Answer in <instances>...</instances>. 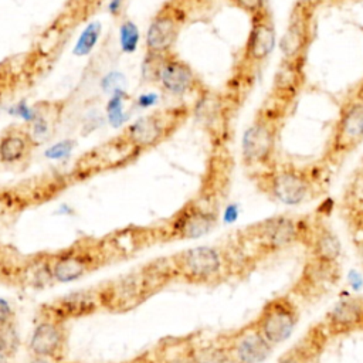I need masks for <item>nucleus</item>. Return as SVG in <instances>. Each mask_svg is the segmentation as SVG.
Instances as JSON below:
<instances>
[{"instance_id":"nucleus-1","label":"nucleus","mask_w":363,"mask_h":363,"mask_svg":"<svg viewBox=\"0 0 363 363\" xmlns=\"http://www.w3.org/2000/svg\"><path fill=\"white\" fill-rule=\"evenodd\" d=\"M329 167L319 164L278 163L255 172V183L269 200L284 206H301L318 197L325 187V173Z\"/></svg>"},{"instance_id":"nucleus-2","label":"nucleus","mask_w":363,"mask_h":363,"mask_svg":"<svg viewBox=\"0 0 363 363\" xmlns=\"http://www.w3.org/2000/svg\"><path fill=\"white\" fill-rule=\"evenodd\" d=\"M291 104L268 95L247 126L241 139L244 166L255 172L271 167L277 162V145L281 128L288 116Z\"/></svg>"},{"instance_id":"nucleus-3","label":"nucleus","mask_w":363,"mask_h":363,"mask_svg":"<svg viewBox=\"0 0 363 363\" xmlns=\"http://www.w3.org/2000/svg\"><path fill=\"white\" fill-rule=\"evenodd\" d=\"M363 143V79L343 98L320 157L329 169L342 164Z\"/></svg>"},{"instance_id":"nucleus-4","label":"nucleus","mask_w":363,"mask_h":363,"mask_svg":"<svg viewBox=\"0 0 363 363\" xmlns=\"http://www.w3.org/2000/svg\"><path fill=\"white\" fill-rule=\"evenodd\" d=\"M176 271L190 282L213 284L230 274V265L224 250L199 245L176 257Z\"/></svg>"},{"instance_id":"nucleus-5","label":"nucleus","mask_w":363,"mask_h":363,"mask_svg":"<svg viewBox=\"0 0 363 363\" xmlns=\"http://www.w3.org/2000/svg\"><path fill=\"white\" fill-rule=\"evenodd\" d=\"M322 0H295L286 30L279 41L282 60H306L313 40L315 16Z\"/></svg>"},{"instance_id":"nucleus-6","label":"nucleus","mask_w":363,"mask_h":363,"mask_svg":"<svg viewBox=\"0 0 363 363\" xmlns=\"http://www.w3.org/2000/svg\"><path fill=\"white\" fill-rule=\"evenodd\" d=\"M143 71L145 75H150V79L157 82L166 94L173 96H183L191 92L199 84L193 68L172 52L162 55L147 54Z\"/></svg>"},{"instance_id":"nucleus-7","label":"nucleus","mask_w":363,"mask_h":363,"mask_svg":"<svg viewBox=\"0 0 363 363\" xmlns=\"http://www.w3.org/2000/svg\"><path fill=\"white\" fill-rule=\"evenodd\" d=\"M252 322L274 347L292 336L299 322V309L289 295H279L265 302Z\"/></svg>"},{"instance_id":"nucleus-8","label":"nucleus","mask_w":363,"mask_h":363,"mask_svg":"<svg viewBox=\"0 0 363 363\" xmlns=\"http://www.w3.org/2000/svg\"><path fill=\"white\" fill-rule=\"evenodd\" d=\"M339 279V262H326L308 257L291 291L301 301L313 303L330 292Z\"/></svg>"},{"instance_id":"nucleus-9","label":"nucleus","mask_w":363,"mask_h":363,"mask_svg":"<svg viewBox=\"0 0 363 363\" xmlns=\"http://www.w3.org/2000/svg\"><path fill=\"white\" fill-rule=\"evenodd\" d=\"M221 343L227 363H262L274 349L254 322L230 333Z\"/></svg>"},{"instance_id":"nucleus-10","label":"nucleus","mask_w":363,"mask_h":363,"mask_svg":"<svg viewBox=\"0 0 363 363\" xmlns=\"http://www.w3.org/2000/svg\"><path fill=\"white\" fill-rule=\"evenodd\" d=\"M250 18L251 27L242 50V64L251 69L261 65L272 54L277 43V31L268 6Z\"/></svg>"},{"instance_id":"nucleus-11","label":"nucleus","mask_w":363,"mask_h":363,"mask_svg":"<svg viewBox=\"0 0 363 363\" xmlns=\"http://www.w3.org/2000/svg\"><path fill=\"white\" fill-rule=\"evenodd\" d=\"M184 16L176 7H163L147 27L145 45L147 54L162 55L170 52L183 26Z\"/></svg>"},{"instance_id":"nucleus-12","label":"nucleus","mask_w":363,"mask_h":363,"mask_svg":"<svg viewBox=\"0 0 363 363\" xmlns=\"http://www.w3.org/2000/svg\"><path fill=\"white\" fill-rule=\"evenodd\" d=\"M65 339L67 335L62 326V320L48 316L41 319L34 326L28 340V349L31 352V356H41L58 360L62 356Z\"/></svg>"},{"instance_id":"nucleus-13","label":"nucleus","mask_w":363,"mask_h":363,"mask_svg":"<svg viewBox=\"0 0 363 363\" xmlns=\"http://www.w3.org/2000/svg\"><path fill=\"white\" fill-rule=\"evenodd\" d=\"M170 119L167 113L156 112L133 121L122 133V139L135 150L147 149L159 143L170 129Z\"/></svg>"},{"instance_id":"nucleus-14","label":"nucleus","mask_w":363,"mask_h":363,"mask_svg":"<svg viewBox=\"0 0 363 363\" xmlns=\"http://www.w3.org/2000/svg\"><path fill=\"white\" fill-rule=\"evenodd\" d=\"M322 323L329 337L363 329V296H347L337 301L326 312Z\"/></svg>"},{"instance_id":"nucleus-15","label":"nucleus","mask_w":363,"mask_h":363,"mask_svg":"<svg viewBox=\"0 0 363 363\" xmlns=\"http://www.w3.org/2000/svg\"><path fill=\"white\" fill-rule=\"evenodd\" d=\"M216 224V210L190 204L176 216L172 224V234L180 240H196L208 234Z\"/></svg>"},{"instance_id":"nucleus-16","label":"nucleus","mask_w":363,"mask_h":363,"mask_svg":"<svg viewBox=\"0 0 363 363\" xmlns=\"http://www.w3.org/2000/svg\"><path fill=\"white\" fill-rule=\"evenodd\" d=\"M54 282L68 284L86 275L95 265L92 257L82 250H68L48 259Z\"/></svg>"},{"instance_id":"nucleus-17","label":"nucleus","mask_w":363,"mask_h":363,"mask_svg":"<svg viewBox=\"0 0 363 363\" xmlns=\"http://www.w3.org/2000/svg\"><path fill=\"white\" fill-rule=\"evenodd\" d=\"M305 60H281L269 95L294 105L305 82Z\"/></svg>"},{"instance_id":"nucleus-18","label":"nucleus","mask_w":363,"mask_h":363,"mask_svg":"<svg viewBox=\"0 0 363 363\" xmlns=\"http://www.w3.org/2000/svg\"><path fill=\"white\" fill-rule=\"evenodd\" d=\"M328 337L329 335L320 322L312 326L298 343H295L277 360V363H312L322 352Z\"/></svg>"},{"instance_id":"nucleus-19","label":"nucleus","mask_w":363,"mask_h":363,"mask_svg":"<svg viewBox=\"0 0 363 363\" xmlns=\"http://www.w3.org/2000/svg\"><path fill=\"white\" fill-rule=\"evenodd\" d=\"M101 301V292H91V291H81L75 294H69L65 298L58 299L50 308L52 318L61 320L62 316H81L92 312L96 309Z\"/></svg>"},{"instance_id":"nucleus-20","label":"nucleus","mask_w":363,"mask_h":363,"mask_svg":"<svg viewBox=\"0 0 363 363\" xmlns=\"http://www.w3.org/2000/svg\"><path fill=\"white\" fill-rule=\"evenodd\" d=\"M34 146L27 130H9L0 138V163L16 164L24 160Z\"/></svg>"},{"instance_id":"nucleus-21","label":"nucleus","mask_w":363,"mask_h":363,"mask_svg":"<svg viewBox=\"0 0 363 363\" xmlns=\"http://www.w3.org/2000/svg\"><path fill=\"white\" fill-rule=\"evenodd\" d=\"M155 359L157 363H193V346L179 339L163 342Z\"/></svg>"},{"instance_id":"nucleus-22","label":"nucleus","mask_w":363,"mask_h":363,"mask_svg":"<svg viewBox=\"0 0 363 363\" xmlns=\"http://www.w3.org/2000/svg\"><path fill=\"white\" fill-rule=\"evenodd\" d=\"M126 99L128 94L125 91H118L109 96L105 111L108 122L112 128H119L128 121V112L125 111Z\"/></svg>"},{"instance_id":"nucleus-23","label":"nucleus","mask_w":363,"mask_h":363,"mask_svg":"<svg viewBox=\"0 0 363 363\" xmlns=\"http://www.w3.org/2000/svg\"><path fill=\"white\" fill-rule=\"evenodd\" d=\"M101 31H102V26L99 21H92L89 23L82 33L79 34L75 45H74V55L77 57H85L88 54H91V51L94 50V47L96 45L99 37H101Z\"/></svg>"},{"instance_id":"nucleus-24","label":"nucleus","mask_w":363,"mask_h":363,"mask_svg":"<svg viewBox=\"0 0 363 363\" xmlns=\"http://www.w3.org/2000/svg\"><path fill=\"white\" fill-rule=\"evenodd\" d=\"M28 126H30V129L27 132H28L34 145L47 140L48 136L51 135V130H52L50 116L44 112L43 108H38L35 118L33 119L31 123H28Z\"/></svg>"},{"instance_id":"nucleus-25","label":"nucleus","mask_w":363,"mask_h":363,"mask_svg":"<svg viewBox=\"0 0 363 363\" xmlns=\"http://www.w3.org/2000/svg\"><path fill=\"white\" fill-rule=\"evenodd\" d=\"M139 28L132 20H123L119 27V45L125 54H133L139 45Z\"/></svg>"},{"instance_id":"nucleus-26","label":"nucleus","mask_w":363,"mask_h":363,"mask_svg":"<svg viewBox=\"0 0 363 363\" xmlns=\"http://www.w3.org/2000/svg\"><path fill=\"white\" fill-rule=\"evenodd\" d=\"M18 333L14 326V322L0 326V349L13 356L18 349Z\"/></svg>"},{"instance_id":"nucleus-27","label":"nucleus","mask_w":363,"mask_h":363,"mask_svg":"<svg viewBox=\"0 0 363 363\" xmlns=\"http://www.w3.org/2000/svg\"><path fill=\"white\" fill-rule=\"evenodd\" d=\"M75 147V140L72 139H64L54 145H51L48 149H45L44 156L50 160H61L71 155V152Z\"/></svg>"},{"instance_id":"nucleus-28","label":"nucleus","mask_w":363,"mask_h":363,"mask_svg":"<svg viewBox=\"0 0 363 363\" xmlns=\"http://www.w3.org/2000/svg\"><path fill=\"white\" fill-rule=\"evenodd\" d=\"M123 85H125V77L122 72H118V71H112V72L106 74L101 81L102 91L109 95H112L118 91H125Z\"/></svg>"},{"instance_id":"nucleus-29","label":"nucleus","mask_w":363,"mask_h":363,"mask_svg":"<svg viewBox=\"0 0 363 363\" xmlns=\"http://www.w3.org/2000/svg\"><path fill=\"white\" fill-rule=\"evenodd\" d=\"M230 3L237 9L242 10L244 13H247L250 17L255 16L268 6L265 0H230Z\"/></svg>"},{"instance_id":"nucleus-30","label":"nucleus","mask_w":363,"mask_h":363,"mask_svg":"<svg viewBox=\"0 0 363 363\" xmlns=\"http://www.w3.org/2000/svg\"><path fill=\"white\" fill-rule=\"evenodd\" d=\"M37 111H38L37 106H31V105H28L26 101H21V102L16 104V105L10 109V112H11L14 116H18L20 119H23V121L27 122V123H31V122H33V119H34L35 115H37Z\"/></svg>"},{"instance_id":"nucleus-31","label":"nucleus","mask_w":363,"mask_h":363,"mask_svg":"<svg viewBox=\"0 0 363 363\" xmlns=\"http://www.w3.org/2000/svg\"><path fill=\"white\" fill-rule=\"evenodd\" d=\"M10 322H14V311L7 299L0 298V326Z\"/></svg>"},{"instance_id":"nucleus-32","label":"nucleus","mask_w":363,"mask_h":363,"mask_svg":"<svg viewBox=\"0 0 363 363\" xmlns=\"http://www.w3.org/2000/svg\"><path fill=\"white\" fill-rule=\"evenodd\" d=\"M157 101H159V96H157L156 94H153V92H149V94H142V95H139L138 99H136V105H138L139 108L146 109V108H150V106L156 105Z\"/></svg>"},{"instance_id":"nucleus-33","label":"nucleus","mask_w":363,"mask_h":363,"mask_svg":"<svg viewBox=\"0 0 363 363\" xmlns=\"http://www.w3.org/2000/svg\"><path fill=\"white\" fill-rule=\"evenodd\" d=\"M237 216H238V210H237L235 204H230V206L225 207V210H224V221L225 223L235 221Z\"/></svg>"},{"instance_id":"nucleus-34","label":"nucleus","mask_w":363,"mask_h":363,"mask_svg":"<svg viewBox=\"0 0 363 363\" xmlns=\"http://www.w3.org/2000/svg\"><path fill=\"white\" fill-rule=\"evenodd\" d=\"M122 6H123V0H111L108 3V13L113 17H116L118 14H121V10H122Z\"/></svg>"},{"instance_id":"nucleus-35","label":"nucleus","mask_w":363,"mask_h":363,"mask_svg":"<svg viewBox=\"0 0 363 363\" xmlns=\"http://www.w3.org/2000/svg\"><path fill=\"white\" fill-rule=\"evenodd\" d=\"M28 363H55L54 359L50 357H41V356H31Z\"/></svg>"},{"instance_id":"nucleus-36","label":"nucleus","mask_w":363,"mask_h":363,"mask_svg":"<svg viewBox=\"0 0 363 363\" xmlns=\"http://www.w3.org/2000/svg\"><path fill=\"white\" fill-rule=\"evenodd\" d=\"M11 357L7 352H4L3 349H0V363H11Z\"/></svg>"},{"instance_id":"nucleus-37","label":"nucleus","mask_w":363,"mask_h":363,"mask_svg":"<svg viewBox=\"0 0 363 363\" xmlns=\"http://www.w3.org/2000/svg\"><path fill=\"white\" fill-rule=\"evenodd\" d=\"M136 363H157L156 359H147V357H142L140 360H138Z\"/></svg>"}]
</instances>
